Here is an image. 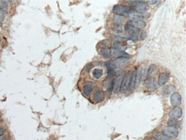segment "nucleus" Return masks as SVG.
<instances>
[{
    "mask_svg": "<svg viewBox=\"0 0 186 140\" xmlns=\"http://www.w3.org/2000/svg\"><path fill=\"white\" fill-rule=\"evenodd\" d=\"M113 12L115 13V15H124L125 14H129L134 12V10L131 6H127V5H122V4H116L114 7H113Z\"/></svg>",
    "mask_w": 186,
    "mask_h": 140,
    "instance_id": "1",
    "label": "nucleus"
},
{
    "mask_svg": "<svg viewBox=\"0 0 186 140\" xmlns=\"http://www.w3.org/2000/svg\"><path fill=\"white\" fill-rule=\"evenodd\" d=\"M128 3L132 4V7L133 8L134 11L138 13H144L148 11L149 9L148 4L145 1H128Z\"/></svg>",
    "mask_w": 186,
    "mask_h": 140,
    "instance_id": "2",
    "label": "nucleus"
},
{
    "mask_svg": "<svg viewBox=\"0 0 186 140\" xmlns=\"http://www.w3.org/2000/svg\"><path fill=\"white\" fill-rule=\"evenodd\" d=\"M133 74H134V73H133L132 71H129L127 74H126V75L123 77L120 91L124 93L129 89L130 85V82H131L132 77Z\"/></svg>",
    "mask_w": 186,
    "mask_h": 140,
    "instance_id": "3",
    "label": "nucleus"
},
{
    "mask_svg": "<svg viewBox=\"0 0 186 140\" xmlns=\"http://www.w3.org/2000/svg\"><path fill=\"white\" fill-rule=\"evenodd\" d=\"M163 134L172 139H177L179 136V131L175 127L167 126L163 129Z\"/></svg>",
    "mask_w": 186,
    "mask_h": 140,
    "instance_id": "4",
    "label": "nucleus"
},
{
    "mask_svg": "<svg viewBox=\"0 0 186 140\" xmlns=\"http://www.w3.org/2000/svg\"><path fill=\"white\" fill-rule=\"evenodd\" d=\"M105 97V93L103 92V90L100 87H96L94 90H93L92 93V99L96 102V103H99V102H103Z\"/></svg>",
    "mask_w": 186,
    "mask_h": 140,
    "instance_id": "5",
    "label": "nucleus"
},
{
    "mask_svg": "<svg viewBox=\"0 0 186 140\" xmlns=\"http://www.w3.org/2000/svg\"><path fill=\"white\" fill-rule=\"evenodd\" d=\"M130 21H142V19L149 18L150 14L148 12H144V13H138V12H132V13L128 15Z\"/></svg>",
    "mask_w": 186,
    "mask_h": 140,
    "instance_id": "6",
    "label": "nucleus"
},
{
    "mask_svg": "<svg viewBox=\"0 0 186 140\" xmlns=\"http://www.w3.org/2000/svg\"><path fill=\"white\" fill-rule=\"evenodd\" d=\"M111 57H115V58H131V56L129 54L127 53L124 51H119V49H116V48H111Z\"/></svg>",
    "mask_w": 186,
    "mask_h": 140,
    "instance_id": "7",
    "label": "nucleus"
},
{
    "mask_svg": "<svg viewBox=\"0 0 186 140\" xmlns=\"http://www.w3.org/2000/svg\"><path fill=\"white\" fill-rule=\"evenodd\" d=\"M144 86L150 91H154L157 88V82L153 77H148L144 82Z\"/></svg>",
    "mask_w": 186,
    "mask_h": 140,
    "instance_id": "8",
    "label": "nucleus"
},
{
    "mask_svg": "<svg viewBox=\"0 0 186 140\" xmlns=\"http://www.w3.org/2000/svg\"><path fill=\"white\" fill-rule=\"evenodd\" d=\"M182 115V110L180 107H175L170 112L169 116L172 120H179Z\"/></svg>",
    "mask_w": 186,
    "mask_h": 140,
    "instance_id": "9",
    "label": "nucleus"
},
{
    "mask_svg": "<svg viewBox=\"0 0 186 140\" xmlns=\"http://www.w3.org/2000/svg\"><path fill=\"white\" fill-rule=\"evenodd\" d=\"M182 102V97H181L180 94L177 92H174L171 95L170 97V103L172 106L175 107L177 106L180 105Z\"/></svg>",
    "mask_w": 186,
    "mask_h": 140,
    "instance_id": "10",
    "label": "nucleus"
},
{
    "mask_svg": "<svg viewBox=\"0 0 186 140\" xmlns=\"http://www.w3.org/2000/svg\"><path fill=\"white\" fill-rule=\"evenodd\" d=\"M93 88H94V83L91 81L86 82L83 87V93L86 96H90L91 93H92Z\"/></svg>",
    "mask_w": 186,
    "mask_h": 140,
    "instance_id": "11",
    "label": "nucleus"
},
{
    "mask_svg": "<svg viewBox=\"0 0 186 140\" xmlns=\"http://www.w3.org/2000/svg\"><path fill=\"white\" fill-rule=\"evenodd\" d=\"M175 91V86L173 85H169L167 86L164 87L162 90V96L167 97V96H170Z\"/></svg>",
    "mask_w": 186,
    "mask_h": 140,
    "instance_id": "12",
    "label": "nucleus"
},
{
    "mask_svg": "<svg viewBox=\"0 0 186 140\" xmlns=\"http://www.w3.org/2000/svg\"><path fill=\"white\" fill-rule=\"evenodd\" d=\"M122 80H123V77L122 76H118L116 77V79L114 80V92L116 93V94H118L119 92H120L121 90V86H122Z\"/></svg>",
    "mask_w": 186,
    "mask_h": 140,
    "instance_id": "13",
    "label": "nucleus"
},
{
    "mask_svg": "<svg viewBox=\"0 0 186 140\" xmlns=\"http://www.w3.org/2000/svg\"><path fill=\"white\" fill-rule=\"evenodd\" d=\"M170 80V74L168 72H162L159 76V85L160 86H164Z\"/></svg>",
    "mask_w": 186,
    "mask_h": 140,
    "instance_id": "14",
    "label": "nucleus"
},
{
    "mask_svg": "<svg viewBox=\"0 0 186 140\" xmlns=\"http://www.w3.org/2000/svg\"><path fill=\"white\" fill-rule=\"evenodd\" d=\"M113 48L119 49V51H124L128 48V45H127L123 41H114L113 42Z\"/></svg>",
    "mask_w": 186,
    "mask_h": 140,
    "instance_id": "15",
    "label": "nucleus"
},
{
    "mask_svg": "<svg viewBox=\"0 0 186 140\" xmlns=\"http://www.w3.org/2000/svg\"><path fill=\"white\" fill-rule=\"evenodd\" d=\"M130 24L132 25V26H134V28L137 29H143L144 28H145L146 26V23H145V21H128Z\"/></svg>",
    "mask_w": 186,
    "mask_h": 140,
    "instance_id": "16",
    "label": "nucleus"
},
{
    "mask_svg": "<svg viewBox=\"0 0 186 140\" xmlns=\"http://www.w3.org/2000/svg\"><path fill=\"white\" fill-rule=\"evenodd\" d=\"M92 77L96 80H99L101 78L103 75V70L100 68H95L92 70Z\"/></svg>",
    "mask_w": 186,
    "mask_h": 140,
    "instance_id": "17",
    "label": "nucleus"
},
{
    "mask_svg": "<svg viewBox=\"0 0 186 140\" xmlns=\"http://www.w3.org/2000/svg\"><path fill=\"white\" fill-rule=\"evenodd\" d=\"M100 54L105 58H110L111 57V48H101L100 50Z\"/></svg>",
    "mask_w": 186,
    "mask_h": 140,
    "instance_id": "18",
    "label": "nucleus"
},
{
    "mask_svg": "<svg viewBox=\"0 0 186 140\" xmlns=\"http://www.w3.org/2000/svg\"><path fill=\"white\" fill-rule=\"evenodd\" d=\"M113 21L115 23V24L122 25V23L124 22L125 18L123 15H114L113 17Z\"/></svg>",
    "mask_w": 186,
    "mask_h": 140,
    "instance_id": "19",
    "label": "nucleus"
},
{
    "mask_svg": "<svg viewBox=\"0 0 186 140\" xmlns=\"http://www.w3.org/2000/svg\"><path fill=\"white\" fill-rule=\"evenodd\" d=\"M142 66H140L137 68V71L134 73V77H135V82L136 84H139L141 80V76H142Z\"/></svg>",
    "mask_w": 186,
    "mask_h": 140,
    "instance_id": "20",
    "label": "nucleus"
},
{
    "mask_svg": "<svg viewBox=\"0 0 186 140\" xmlns=\"http://www.w3.org/2000/svg\"><path fill=\"white\" fill-rule=\"evenodd\" d=\"M167 125H168V126H172V127H175V128H177V126H180V122H178V121H177L176 120H170V121H168V123H167Z\"/></svg>",
    "mask_w": 186,
    "mask_h": 140,
    "instance_id": "21",
    "label": "nucleus"
},
{
    "mask_svg": "<svg viewBox=\"0 0 186 140\" xmlns=\"http://www.w3.org/2000/svg\"><path fill=\"white\" fill-rule=\"evenodd\" d=\"M107 67H108V74H107V76H108V78H111V77H113L114 76H115L116 72H115V71L114 70V69L109 67L108 66H107Z\"/></svg>",
    "mask_w": 186,
    "mask_h": 140,
    "instance_id": "22",
    "label": "nucleus"
},
{
    "mask_svg": "<svg viewBox=\"0 0 186 140\" xmlns=\"http://www.w3.org/2000/svg\"><path fill=\"white\" fill-rule=\"evenodd\" d=\"M156 65L154 64H151V66H149V68L148 69V73H147V75L149 76L151 75V74H152V73L153 72V71H154L155 69H156Z\"/></svg>",
    "mask_w": 186,
    "mask_h": 140,
    "instance_id": "23",
    "label": "nucleus"
},
{
    "mask_svg": "<svg viewBox=\"0 0 186 140\" xmlns=\"http://www.w3.org/2000/svg\"><path fill=\"white\" fill-rule=\"evenodd\" d=\"M156 137L159 140H169V137H167V136H165L163 134H157Z\"/></svg>",
    "mask_w": 186,
    "mask_h": 140,
    "instance_id": "24",
    "label": "nucleus"
},
{
    "mask_svg": "<svg viewBox=\"0 0 186 140\" xmlns=\"http://www.w3.org/2000/svg\"><path fill=\"white\" fill-rule=\"evenodd\" d=\"M146 37V33L144 31H140L138 34V40H144Z\"/></svg>",
    "mask_w": 186,
    "mask_h": 140,
    "instance_id": "25",
    "label": "nucleus"
},
{
    "mask_svg": "<svg viewBox=\"0 0 186 140\" xmlns=\"http://www.w3.org/2000/svg\"><path fill=\"white\" fill-rule=\"evenodd\" d=\"M101 45L103 47L102 48H105L111 45V43H110V42L108 40H103L101 43Z\"/></svg>",
    "mask_w": 186,
    "mask_h": 140,
    "instance_id": "26",
    "label": "nucleus"
},
{
    "mask_svg": "<svg viewBox=\"0 0 186 140\" xmlns=\"http://www.w3.org/2000/svg\"><path fill=\"white\" fill-rule=\"evenodd\" d=\"M7 5L6 1H0V10H4V9H7Z\"/></svg>",
    "mask_w": 186,
    "mask_h": 140,
    "instance_id": "27",
    "label": "nucleus"
},
{
    "mask_svg": "<svg viewBox=\"0 0 186 140\" xmlns=\"http://www.w3.org/2000/svg\"><path fill=\"white\" fill-rule=\"evenodd\" d=\"M4 17H5V13L4 12H3L2 10H0V21H3L4 19Z\"/></svg>",
    "mask_w": 186,
    "mask_h": 140,
    "instance_id": "28",
    "label": "nucleus"
},
{
    "mask_svg": "<svg viewBox=\"0 0 186 140\" xmlns=\"http://www.w3.org/2000/svg\"><path fill=\"white\" fill-rule=\"evenodd\" d=\"M92 64H89L87 65L86 67H85V71H89V70L92 69Z\"/></svg>",
    "mask_w": 186,
    "mask_h": 140,
    "instance_id": "29",
    "label": "nucleus"
},
{
    "mask_svg": "<svg viewBox=\"0 0 186 140\" xmlns=\"http://www.w3.org/2000/svg\"><path fill=\"white\" fill-rule=\"evenodd\" d=\"M145 2L147 3V4H156V3L158 2L157 1H145Z\"/></svg>",
    "mask_w": 186,
    "mask_h": 140,
    "instance_id": "30",
    "label": "nucleus"
},
{
    "mask_svg": "<svg viewBox=\"0 0 186 140\" xmlns=\"http://www.w3.org/2000/svg\"><path fill=\"white\" fill-rule=\"evenodd\" d=\"M4 133V129L0 127V136H2Z\"/></svg>",
    "mask_w": 186,
    "mask_h": 140,
    "instance_id": "31",
    "label": "nucleus"
},
{
    "mask_svg": "<svg viewBox=\"0 0 186 140\" xmlns=\"http://www.w3.org/2000/svg\"><path fill=\"white\" fill-rule=\"evenodd\" d=\"M146 140H157V139L155 137H149V138H148Z\"/></svg>",
    "mask_w": 186,
    "mask_h": 140,
    "instance_id": "32",
    "label": "nucleus"
},
{
    "mask_svg": "<svg viewBox=\"0 0 186 140\" xmlns=\"http://www.w3.org/2000/svg\"><path fill=\"white\" fill-rule=\"evenodd\" d=\"M0 43H1V38H0Z\"/></svg>",
    "mask_w": 186,
    "mask_h": 140,
    "instance_id": "33",
    "label": "nucleus"
}]
</instances>
